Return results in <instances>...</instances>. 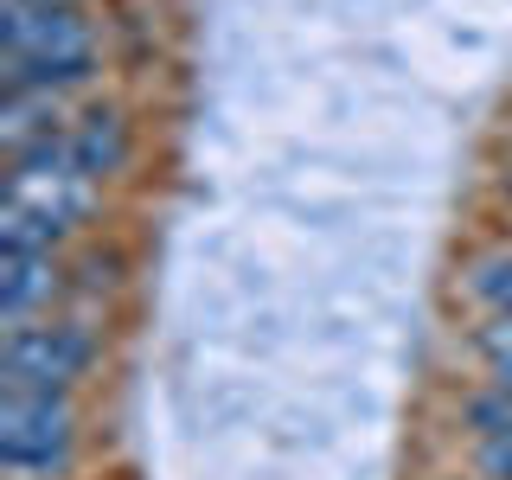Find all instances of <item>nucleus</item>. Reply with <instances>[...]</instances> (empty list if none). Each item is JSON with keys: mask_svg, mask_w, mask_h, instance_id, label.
I'll use <instances>...</instances> for the list:
<instances>
[{"mask_svg": "<svg viewBox=\"0 0 512 480\" xmlns=\"http://www.w3.org/2000/svg\"><path fill=\"white\" fill-rule=\"evenodd\" d=\"M77 410L52 391H0V461L13 480H52L71 468Z\"/></svg>", "mask_w": 512, "mask_h": 480, "instance_id": "7ed1b4c3", "label": "nucleus"}, {"mask_svg": "<svg viewBox=\"0 0 512 480\" xmlns=\"http://www.w3.org/2000/svg\"><path fill=\"white\" fill-rule=\"evenodd\" d=\"M96 359V333L84 320H26V327H7L0 340V391H52L71 397L77 378L90 372Z\"/></svg>", "mask_w": 512, "mask_h": 480, "instance_id": "f03ea898", "label": "nucleus"}, {"mask_svg": "<svg viewBox=\"0 0 512 480\" xmlns=\"http://www.w3.org/2000/svg\"><path fill=\"white\" fill-rule=\"evenodd\" d=\"M487 378L500 384V391H512V359H500V365H487Z\"/></svg>", "mask_w": 512, "mask_h": 480, "instance_id": "9b49d317", "label": "nucleus"}, {"mask_svg": "<svg viewBox=\"0 0 512 480\" xmlns=\"http://www.w3.org/2000/svg\"><path fill=\"white\" fill-rule=\"evenodd\" d=\"M58 295H64V269H58L52 250H32V256L0 250V320H7V327L45 320Z\"/></svg>", "mask_w": 512, "mask_h": 480, "instance_id": "39448f33", "label": "nucleus"}, {"mask_svg": "<svg viewBox=\"0 0 512 480\" xmlns=\"http://www.w3.org/2000/svg\"><path fill=\"white\" fill-rule=\"evenodd\" d=\"M7 205H20V212L45 218L58 237H71L77 224L90 218L96 180L77 167L71 135H52V141H39V148H26V154L7 160Z\"/></svg>", "mask_w": 512, "mask_h": 480, "instance_id": "20e7f679", "label": "nucleus"}, {"mask_svg": "<svg viewBox=\"0 0 512 480\" xmlns=\"http://www.w3.org/2000/svg\"><path fill=\"white\" fill-rule=\"evenodd\" d=\"M468 295H474L487 314L512 308V244H506V250L474 256V263H468Z\"/></svg>", "mask_w": 512, "mask_h": 480, "instance_id": "6e6552de", "label": "nucleus"}, {"mask_svg": "<svg viewBox=\"0 0 512 480\" xmlns=\"http://www.w3.org/2000/svg\"><path fill=\"white\" fill-rule=\"evenodd\" d=\"M52 135H64L58 96H45V90H7L0 96V148H7V160L39 148V141H52Z\"/></svg>", "mask_w": 512, "mask_h": 480, "instance_id": "0eeeda50", "label": "nucleus"}, {"mask_svg": "<svg viewBox=\"0 0 512 480\" xmlns=\"http://www.w3.org/2000/svg\"><path fill=\"white\" fill-rule=\"evenodd\" d=\"M96 71V26L84 7H20L0 0V77L7 90L64 96Z\"/></svg>", "mask_w": 512, "mask_h": 480, "instance_id": "f257e3e1", "label": "nucleus"}, {"mask_svg": "<svg viewBox=\"0 0 512 480\" xmlns=\"http://www.w3.org/2000/svg\"><path fill=\"white\" fill-rule=\"evenodd\" d=\"M71 154H77V167H84L96 186H103L109 173H122V167H128V122H122V109L96 103L90 116H77V128H71Z\"/></svg>", "mask_w": 512, "mask_h": 480, "instance_id": "423d86ee", "label": "nucleus"}, {"mask_svg": "<svg viewBox=\"0 0 512 480\" xmlns=\"http://www.w3.org/2000/svg\"><path fill=\"white\" fill-rule=\"evenodd\" d=\"M506 199H512V173H506Z\"/></svg>", "mask_w": 512, "mask_h": 480, "instance_id": "ddd939ff", "label": "nucleus"}, {"mask_svg": "<svg viewBox=\"0 0 512 480\" xmlns=\"http://www.w3.org/2000/svg\"><path fill=\"white\" fill-rule=\"evenodd\" d=\"M20 7H84V0H20Z\"/></svg>", "mask_w": 512, "mask_h": 480, "instance_id": "f8f14e48", "label": "nucleus"}, {"mask_svg": "<svg viewBox=\"0 0 512 480\" xmlns=\"http://www.w3.org/2000/svg\"><path fill=\"white\" fill-rule=\"evenodd\" d=\"M474 346H480V359H487V365L512 359V308H500V314L480 320V327H474Z\"/></svg>", "mask_w": 512, "mask_h": 480, "instance_id": "9d476101", "label": "nucleus"}, {"mask_svg": "<svg viewBox=\"0 0 512 480\" xmlns=\"http://www.w3.org/2000/svg\"><path fill=\"white\" fill-rule=\"evenodd\" d=\"M468 429H474V442H506L512 436V391L480 384V391L468 397Z\"/></svg>", "mask_w": 512, "mask_h": 480, "instance_id": "1a4fd4ad", "label": "nucleus"}]
</instances>
